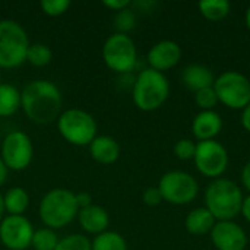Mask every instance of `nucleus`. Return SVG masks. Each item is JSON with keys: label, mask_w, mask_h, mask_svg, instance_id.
<instances>
[{"label": "nucleus", "mask_w": 250, "mask_h": 250, "mask_svg": "<svg viewBox=\"0 0 250 250\" xmlns=\"http://www.w3.org/2000/svg\"><path fill=\"white\" fill-rule=\"evenodd\" d=\"M63 98L59 86L47 79L28 82L21 91V108L37 125H48L62 114Z\"/></svg>", "instance_id": "f257e3e1"}, {"label": "nucleus", "mask_w": 250, "mask_h": 250, "mask_svg": "<svg viewBox=\"0 0 250 250\" xmlns=\"http://www.w3.org/2000/svg\"><path fill=\"white\" fill-rule=\"evenodd\" d=\"M79 212L76 202V193L64 189L54 188L48 190L40 201L38 215L41 223L51 230H60L67 227Z\"/></svg>", "instance_id": "f03ea898"}, {"label": "nucleus", "mask_w": 250, "mask_h": 250, "mask_svg": "<svg viewBox=\"0 0 250 250\" xmlns=\"http://www.w3.org/2000/svg\"><path fill=\"white\" fill-rule=\"evenodd\" d=\"M170 95V82L158 70L146 67L138 73L132 86V100L136 108L145 113L155 111L164 105Z\"/></svg>", "instance_id": "7ed1b4c3"}, {"label": "nucleus", "mask_w": 250, "mask_h": 250, "mask_svg": "<svg viewBox=\"0 0 250 250\" xmlns=\"http://www.w3.org/2000/svg\"><path fill=\"white\" fill-rule=\"evenodd\" d=\"M243 192L240 186L230 179L214 180L205 192V208L217 221H233L242 211Z\"/></svg>", "instance_id": "20e7f679"}, {"label": "nucleus", "mask_w": 250, "mask_h": 250, "mask_svg": "<svg viewBox=\"0 0 250 250\" xmlns=\"http://www.w3.org/2000/svg\"><path fill=\"white\" fill-rule=\"evenodd\" d=\"M29 40L23 26L13 19L0 21V67L15 69L26 62Z\"/></svg>", "instance_id": "39448f33"}, {"label": "nucleus", "mask_w": 250, "mask_h": 250, "mask_svg": "<svg viewBox=\"0 0 250 250\" xmlns=\"http://www.w3.org/2000/svg\"><path fill=\"white\" fill-rule=\"evenodd\" d=\"M60 136L70 145L89 146L97 138V122L94 116L82 108H67L57 119Z\"/></svg>", "instance_id": "423d86ee"}, {"label": "nucleus", "mask_w": 250, "mask_h": 250, "mask_svg": "<svg viewBox=\"0 0 250 250\" xmlns=\"http://www.w3.org/2000/svg\"><path fill=\"white\" fill-rule=\"evenodd\" d=\"M105 66L117 75H129L136 67L138 50L136 44L127 34H111L101 50Z\"/></svg>", "instance_id": "0eeeda50"}, {"label": "nucleus", "mask_w": 250, "mask_h": 250, "mask_svg": "<svg viewBox=\"0 0 250 250\" xmlns=\"http://www.w3.org/2000/svg\"><path fill=\"white\" fill-rule=\"evenodd\" d=\"M157 188L163 196V201L171 205H188L193 202L199 193L198 180L190 173L183 170H171L164 173Z\"/></svg>", "instance_id": "6e6552de"}, {"label": "nucleus", "mask_w": 250, "mask_h": 250, "mask_svg": "<svg viewBox=\"0 0 250 250\" xmlns=\"http://www.w3.org/2000/svg\"><path fill=\"white\" fill-rule=\"evenodd\" d=\"M214 89L218 101L231 110H243L250 104V79L237 70H227L217 76Z\"/></svg>", "instance_id": "1a4fd4ad"}, {"label": "nucleus", "mask_w": 250, "mask_h": 250, "mask_svg": "<svg viewBox=\"0 0 250 250\" xmlns=\"http://www.w3.org/2000/svg\"><path fill=\"white\" fill-rule=\"evenodd\" d=\"M196 170L208 179H221L227 171L230 157L223 144L218 141H202L196 144V152L193 157Z\"/></svg>", "instance_id": "9d476101"}, {"label": "nucleus", "mask_w": 250, "mask_h": 250, "mask_svg": "<svg viewBox=\"0 0 250 250\" xmlns=\"http://www.w3.org/2000/svg\"><path fill=\"white\" fill-rule=\"evenodd\" d=\"M0 158L7 170L22 171L29 167L34 158V144L22 130L7 133L1 142Z\"/></svg>", "instance_id": "9b49d317"}, {"label": "nucleus", "mask_w": 250, "mask_h": 250, "mask_svg": "<svg viewBox=\"0 0 250 250\" xmlns=\"http://www.w3.org/2000/svg\"><path fill=\"white\" fill-rule=\"evenodd\" d=\"M32 223L25 215H7L0 221V242L6 250H26L32 243Z\"/></svg>", "instance_id": "f8f14e48"}, {"label": "nucleus", "mask_w": 250, "mask_h": 250, "mask_svg": "<svg viewBox=\"0 0 250 250\" xmlns=\"http://www.w3.org/2000/svg\"><path fill=\"white\" fill-rule=\"evenodd\" d=\"M209 236L217 250H245L249 242L243 227L234 221H217Z\"/></svg>", "instance_id": "ddd939ff"}, {"label": "nucleus", "mask_w": 250, "mask_h": 250, "mask_svg": "<svg viewBox=\"0 0 250 250\" xmlns=\"http://www.w3.org/2000/svg\"><path fill=\"white\" fill-rule=\"evenodd\" d=\"M180 59L182 47L173 40H163L155 42L146 54V62L149 67L161 73L173 69L180 62Z\"/></svg>", "instance_id": "4468645a"}, {"label": "nucleus", "mask_w": 250, "mask_h": 250, "mask_svg": "<svg viewBox=\"0 0 250 250\" xmlns=\"http://www.w3.org/2000/svg\"><path fill=\"white\" fill-rule=\"evenodd\" d=\"M78 223L79 227L82 229V231H85L86 234H92V236H98L104 231H107L108 226H110V215L105 211V208L100 207V205H89L83 209H79L78 212Z\"/></svg>", "instance_id": "2eb2a0df"}, {"label": "nucleus", "mask_w": 250, "mask_h": 250, "mask_svg": "<svg viewBox=\"0 0 250 250\" xmlns=\"http://www.w3.org/2000/svg\"><path fill=\"white\" fill-rule=\"evenodd\" d=\"M221 130H223V119L214 110L201 111L193 117L192 133L199 142L214 141L221 133Z\"/></svg>", "instance_id": "dca6fc26"}, {"label": "nucleus", "mask_w": 250, "mask_h": 250, "mask_svg": "<svg viewBox=\"0 0 250 250\" xmlns=\"http://www.w3.org/2000/svg\"><path fill=\"white\" fill-rule=\"evenodd\" d=\"M89 155L98 164L110 166L119 160L120 145L113 136L97 135V138L89 144Z\"/></svg>", "instance_id": "f3484780"}, {"label": "nucleus", "mask_w": 250, "mask_h": 250, "mask_svg": "<svg viewBox=\"0 0 250 250\" xmlns=\"http://www.w3.org/2000/svg\"><path fill=\"white\" fill-rule=\"evenodd\" d=\"M182 82L189 91H192L195 94L201 89L214 86L215 76L209 67L195 63V64H189L183 69Z\"/></svg>", "instance_id": "a211bd4d"}, {"label": "nucleus", "mask_w": 250, "mask_h": 250, "mask_svg": "<svg viewBox=\"0 0 250 250\" xmlns=\"http://www.w3.org/2000/svg\"><path fill=\"white\" fill-rule=\"evenodd\" d=\"M217 220L214 218V215L205 208V207H199L192 209L185 220V229L189 234L192 236H205L209 234L215 226Z\"/></svg>", "instance_id": "6ab92c4d"}, {"label": "nucleus", "mask_w": 250, "mask_h": 250, "mask_svg": "<svg viewBox=\"0 0 250 250\" xmlns=\"http://www.w3.org/2000/svg\"><path fill=\"white\" fill-rule=\"evenodd\" d=\"M3 201L7 215H23L29 207V196L26 190L19 186L7 189L3 195Z\"/></svg>", "instance_id": "aec40b11"}, {"label": "nucleus", "mask_w": 250, "mask_h": 250, "mask_svg": "<svg viewBox=\"0 0 250 250\" xmlns=\"http://www.w3.org/2000/svg\"><path fill=\"white\" fill-rule=\"evenodd\" d=\"M21 108V91L10 83H0V117H10Z\"/></svg>", "instance_id": "412c9836"}, {"label": "nucleus", "mask_w": 250, "mask_h": 250, "mask_svg": "<svg viewBox=\"0 0 250 250\" xmlns=\"http://www.w3.org/2000/svg\"><path fill=\"white\" fill-rule=\"evenodd\" d=\"M198 7L201 15L211 22L223 21L231 10V4L227 0H202Z\"/></svg>", "instance_id": "4be33fe9"}, {"label": "nucleus", "mask_w": 250, "mask_h": 250, "mask_svg": "<svg viewBox=\"0 0 250 250\" xmlns=\"http://www.w3.org/2000/svg\"><path fill=\"white\" fill-rule=\"evenodd\" d=\"M91 248L92 250H127V242L120 233L107 230L98 236H94L91 240Z\"/></svg>", "instance_id": "5701e85b"}, {"label": "nucleus", "mask_w": 250, "mask_h": 250, "mask_svg": "<svg viewBox=\"0 0 250 250\" xmlns=\"http://www.w3.org/2000/svg\"><path fill=\"white\" fill-rule=\"evenodd\" d=\"M53 60V51L47 44L34 42L29 44L26 51V62L34 67H44Z\"/></svg>", "instance_id": "b1692460"}, {"label": "nucleus", "mask_w": 250, "mask_h": 250, "mask_svg": "<svg viewBox=\"0 0 250 250\" xmlns=\"http://www.w3.org/2000/svg\"><path fill=\"white\" fill-rule=\"evenodd\" d=\"M59 240L60 239L56 234V230L44 227V229H38L34 231L31 246L34 248V250H54Z\"/></svg>", "instance_id": "393cba45"}, {"label": "nucleus", "mask_w": 250, "mask_h": 250, "mask_svg": "<svg viewBox=\"0 0 250 250\" xmlns=\"http://www.w3.org/2000/svg\"><path fill=\"white\" fill-rule=\"evenodd\" d=\"M54 250H92V248L85 234H69L59 240Z\"/></svg>", "instance_id": "a878e982"}, {"label": "nucleus", "mask_w": 250, "mask_h": 250, "mask_svg": "<svg viewBox=\"0 0 250 250\" xmlns=\"http://www.w3.org/2000/svg\"><path fill=\"white\" fill-rule=\"evenodd\" d=\"M113 22H114L116 32L127 34L129 35V32L133 31L135 26H136V15H135V12L130 7H127L125 10L117 12L114 15V21Z\"/></svg>", "instance_id": "bb28decb"}, {"label": "nucleus", "mask_w": 250, "mask_h": 250, "mask_svg": "<svg viewBox=\"0 0 250 250\" xmlns=\"http://www.w3.org/2000/svg\"><path fill=\"white\" fill-rule=\"evenodd\" d=\"M195 103L202 111H211L217 107L220 101H218L214 86H209V88L195 92Z\"/></svg>", "instance_id": "cd10ccee"}, {"label": "nucleus", "mask_w": 250, "mask_h": 250, "mask_svg": "<svg viewBox=\"0 0 250 250\" xmlns=\"http://www.w3.org/2000/svg\"><path fill=\"white\" fill-rule=\"evenodd\" d=\"M40 6L44 15L50 18H57L67 12V9L70 7V1L69 0H42Z\"/></svg>", "instance_id": "c85d7f7f"}, {"label": "nucleus", "mask_w": 250, "mask_h": 250, "mask_svg": "<svg viewBox=\"0 0 250 250\" xmlns=\"http://www.w3.org/2000/svg\"><path fill=\"white\" fill-rule=\"evenodd\" d=\"M174 155L182 160V161H189V160H193L195 157V152H196V144L192 141V139H180L176 142L174 145Z\"/></svg>", "instance_id": "c756f323"}, {"label": "nucleus", "mask_w": 250, "mask_h": 250, "mask_svg": "<svg viewBox=\"0 0 250 250\" xmlns=\"http://www.w3.org/2000/svg\"><path fill=\"white\" fill-rule=\"evenodd\" d=\"M142 201L148 207H157L163 202V196H161L158 188H148L142 195Z\"/></svg>", "instance_id": "7c9ffc66"}, {"label": "nucleus", "mask_w": 250, "mask_h": 250, "mask_svg": "<svg viewBox=\"0 0 250 250\" xmlns=\"http://www.w3.org/2000/svg\"><path fill=\"white\" fill-rule=\"evenodd\" d=\"M103 6H105L107 9L113 10V12H120V10H125L127 7L132 6V1L130 0H104L103 1Z\"/></svg>", "instance_id": "2f4dec72"}, {"label": "nucleus", "mask_w": 250, "mask_h": 250, "mask_svg": "<svg viewBox=\"0 0 250 250\" xmlns=\"http://www.w3.org/2000/svg\"><path fill=\"white\" fill-rule=\"evenodd\" d=\"M76 202H78L79 209H83V208L92 205V196L88 192H79V193H76Z\"/></svg>", "instance_id": "473e14b6"}, {"label": "nucleus", "mask_w": 250, "mask_h": 250, "mask_svg": "<svg viewBox=\"0 0 250 250\" xmlns=\"http://www.w3.org/2000/svg\"><path fill=\"white\" fill-rule=\"evenodd\" d=\"M240 179H242V185L243 188H246L250 192V160L246 161V164L243 166L242 168V174H240Z\"/></svg>", "instance_id": "72a5a7b5"}, {"label": "nucleus", "mask_w": 250, "mask_h": 250, "mask_svg": "<svg viewBox=\"0 0 250 250\" xmlns=\"http://www.w3.org/2000/svg\"><path fill=\"white\" fill-rule=\"evenodd\" d=\"M136 9H139L141 12H151L155 6H157V3L155 1H151V0H141V1H135V3H132Z\"/></svg>", "instance_id": "f704fd0d"}, {"label": "nucleus", "mask_w": 250, "mask_h": 250, "mask_svg": "<svg viewBox=\"0 0 250 250\" xmlns=\"http://www.w3.org/2000/svg\"><path fill=\"white\" fill-rule=\"evenodd\" d=\"M240 120H242L243 129L250 133V104L249 105H246V107L242 110V117H240Z\"/></svg>", "instance_id": "c9c22d12"}, {"label": "nucleus", "mask_w": 250, "mask_h": 250, "mask_svg": "<svg viewBox=\"0 0 250 250\" xmlns=\"http://www.w3.org/2000/svg\"><path fill=\"white\" fill-rule=\"evenodd\" d=\"M240 214L243 215V218L248 221L250 224V195L249 196H246L245 199H243V204H242V211H240Z\"/></svg>", "instance_id": "e433bc0d"}, {"label": "nucleus", "mask_w": 250, "mask_h": 250, "mask_svg": "<svg viewBox=\"0 0 250 250\" xmlns=\"http://www.w3.org/2000/svg\"><path fill=\"white\" fill-rule=\"evenodd\" d=\"M7 173H9V170L6 168V166L3 164V161H1V158H0V188H1V186L4 185V182H6Z\"/></svg>", "instance_id": "4c0bfd02"}, {"label": "nucleus", "mask_w": 250, "mask_h": 250, "mask_svg": "<svg viewBox=\"0 0 250 250\" xmlns=\"http://www.w3.org/2000/svg\"><path fill=\"white\" fill-rule=\"evenodd\" d=\"M6 214L4 209V201H3V195H0V220H3V215Z\"/></svg>", "instance_id": "58836bf2"}, {"label": "nucleus", "mask_w": 250, "mask_h": 250, "mask_svg": "<svg viewBox=\"0 0 250 250\" xmlns=\"http://www.w3.org/2000/svg\"><path fill=\"white\" fill-rule=\"evenodd\" d=\"M245 22H246V26L250 31V6L246 9V15H245Z\"/></svg>", "instance_id": "ea45409f"}, {"label": "nucleus", "mask_w": 250, "mask_h": 250, "mask_svg": "<svg viewBox=\"0 0 250 250\" xmlns=\"http://www.w3.org/2000/svg\"><path fill=\"white\" fill-rule=\"evenodd\" d=\"M0 83H1V82H0Z\"/></svg>", "instance_id": "a19ab883"}, {"label": "nucleus", "mask_w": 250, "mask_h": 250, "mask_svg": "<svg viewBox=\"0 0 250 250\" xmlns=\"http://www.w3.org/2000/svg\"><path fill=\"white\" fill-rule=\"evenodd\" d=\"M4 250H6V249H4Z\"/></svg>", "instance_id": "79ce46f5"}]
</instances>
